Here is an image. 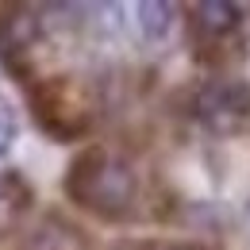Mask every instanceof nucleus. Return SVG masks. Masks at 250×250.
<instances>
[{
  "label": "nucleus",
  "mask_w": 250,
  "mask_h": 250,
  "mask_svg": "<svg viewBox=\"0 0 250 250\" xmlns=\"http://www.w3.org/2000/svg\"><path fill=\"white\" fill-rule=\"evenodd\" d=\"M139 192V177L124 158L108 154L100 146H89L85 154L73 158L69 173H65V196L81 208H89L104 219H124L131 216Z\"/></svg>",
  "instance_id": "1"
},
{
  "label": "nucleus",
  "mask_w": 250,
  "mask_h": 250,
  "mask_svg": "<svg viewBox=\"0 0 250 250\" xmlns=\"http://www.w3.org/2000/svg\"><path fill=\"white\" fill-rule=\"evenodd\" d=\"M192 116L212 131H235L250 120V85L239 77L204 81L192 96Z\"/></svg>",
  "instance_id": "2"
},
{
  "label": "nucleus",
  "mask_w": 250,
  "mask_h": 250,
  "mask_svg": "<svg viewBox=\"0 0 250 250\" xmlns=\"http://www.w3.org/2000/svg\"><path fill=\"white\" fill-rule=\"evenodd\" d=\"M173 16H177V8L173 4H166V0H143L139 8H135V27L143 35V42H166L169 31H173Z\"/></svg>",
  "instance_id": "3"
},
{
  "label": "nucleus",
  "mask_w": 250,
  "mask_h": 250,
  "mask_svg": "<svg viewBox=\"0 0 250 250\" xmlns=\"http://www.w3.org/2000/svg\"><path fill=\"white\" fill-rule=\"evenodd\" d=\"M239 23H243V8L231 4V0H200L196 4V27L212 39L239 31Z\"/></svg>",
  "instance_id": "4"
},
{
  "label": "nucleus",
  "mask_w": 250,
  "mask_h": 250,
  "mask_svg": "<svg viewBox=\"0 0 250 250\" xmlns=\"http://www.w3.org/2000/svg\"><path fill=\"white\" fill-rule=\"evenodd\" d=\"M27 200H31L27 185H20L16 177H0V231L20 219V212L27 208Z\"/></svg>",
  "instance_id": "5"
},
{
  "label": "nucleus",
  "mask_w": 250,
  "mask_h": 250,
  "mask_svg": "<svg viewBox=\"0 0 250 250\" xmlns=\"http://www.w3.org/2000/svg\"><path fill=\"white\" fill-rule=\"evenodd\" d=\"M27 250H89L81 231H65V227H39L31 235Z\"/></svg>",
  "instance_id": "6"
},
{
  "label": "nucleus",
  "mask_w": 250,
  "mask_h": 250,
  "mask_svg": "<svg viewBox=\"0 0 250 250\" xmlns=\"http://www.w3.org/2000/svg\"><path fill=\"white\" fill-rule=\"evenodd\" d=\"M16 135H20V120H16V108L0 96V158L12 154L16 146Z\"/></svg>",
  "instance_id": "7"
}]
</instances>
